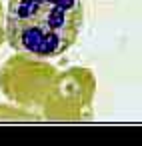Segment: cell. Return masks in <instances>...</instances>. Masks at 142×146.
<instances>
[{
    "label": "cell",
    "instance_id": "5b68a950",
    "mask_svg": "<svg viewBox=\"0 0 142 146\" xmlns=\"http://www.w3.org/2000/svg\"><path fill=\"white\" fill-rule=\"evenodd\" d=\"M6 40V20H4V8H2V2H0V46L4 44Z\"/></svg>",
    "mask_w": 142,
    "mask_h": 146
},
{
    "label": "cell",
    "instance_id": "7a4b0ae2",
    "mask_svg": "<svg viewBox=\"0 0 142 146\" xmlns=\"http://www.w3.org/2000/svg\"><path fill=\"white\" fill-rule=\"evenodd\" d=\"M56 76L58 70L46 60L18 52L0 68V90L10 102L22 108L42 106Z\"/></svg>",
    "mask_w": 142,
    "mask_h": 146
},
{
    "label": "cell",
    "instance_id": "277c9868",
    "mask_svg": "<svg viewBox=\"0 0 142 146\" xmlns=\"http://www.w3.org/2000/svg\"><path fill=\"white\" fill-rule=\"evenodd\" d=\"M12 118L38 120V114H32V112H26V110H20V108H12L8 104H0V120H12Z\"/></svg>",
    "mask_w": 142,
    "mask_h": 146
},
{
    "label": "cell",
    "instance_id": "3957f363",
    "mask_svg": "<svg viewBox=\"0 0 142 146\" xmlns=\"http://www.w3.org/2000/svg\"><path fill=\"white\" fill-rule=\"evenodd\" d=\"M94 94V72L86 66H70L64 72H58L42 104V116L54 122H76L90 118Z\"/></svg>",
    "mask_w": 142,
    "mask_h": 146
},
{
    "label": "cell",
    "instance_id": "6da1fadb",
    "mask_svg": "<svg viewBox=\"0 0 142 146\" xmlns=\"http://www.w3.org/2000/svg\"><path fill=\"white\" fill-rule=\"evenodd\" d=\"M82 0H10L6 40L12 50L38 58L62 56L82 28Z\"/></svg>",
    "mask_w": 142,
    "mask_h": 146
}]
</instances>
